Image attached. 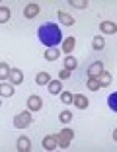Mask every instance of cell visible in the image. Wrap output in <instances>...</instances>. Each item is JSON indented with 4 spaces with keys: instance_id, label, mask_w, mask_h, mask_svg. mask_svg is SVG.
I'll return each mask as SVG.
<instances>
[{
    "instance_id": "cell-7",
    "label": "cell",
    "mask_w": 117,
    "mask_h": 152,
    "mask_svg": "<svg viewBox=\"0 0 117 152\" xmlns=\"http://www.w3.org/2000/svg\"><path fill=\"white\" fill-rule=\"evenodd\" d=\"M99 29H102V33H105V35H113V33H117V23L102 22V23H99Z\"/></svg>"
},
{
    "instance_id": "cell-27",
    "label": "cell",
    "mask_w": 117,
    "mask_h": 152,
    "mask_svg": "<svg viewBox=\"0 0 117 152\" xmlns=\"http://www.w3.org/2000/svg\"><path fill=\"white\" fill-rule=\"evenodd\" d=\"M72 99H74V96H72L70 92H61V102L63 103H70Z\"/></svg>"
},
{
    "instance_id": "cell-3",
    "label": "cell",
    "mask_w": 117,
    "mask_h": 152,
    "mask_svg": "<svg viewBox=\"0 0 117 152\" xmlns=\"http://www.w3.org/2000/svg\"><path fill=\"white\" fill-rule=\"evenodd\" d=\"M31 113L29 111H23V113H18V115L14 117V127L16 129H26V127L31 125Z\"/></svg>"
},
{
    "instance_id": "cell-10",
    "label": "cell",
    "mask_w": 117,
    "mask_h": 152,
    "mask_svg": "<svg viewBox=\"0 0 117 152\" xmlns=\"http://www.w3.org/2000/svg\"><path fill=\"white\" fill-rule=\"evenodd\" d=\"M39 14V4H27L26 10H23V16H26L27 20H33Z\"/></svg>"
},
{
    "instance_id": "cell-4",
    "label": "cell",
    "mask_w": 117,
    "mask_h": 152,
    "mask_svg": "<svg viewBox=\"0 0 117 152\" xmlns=\"http://www.w3.org/2000/svg\"><path fill=\"white\" fill-rule=\"evenodd\" d=\"M41 107H43V99L39 96H29L27 98V109L29 111H39Z\"/></svg>"
},
{
    "instance_id": "cell-18",
    "label": "cell",
    "mask_w": 117,
    "mask_h": 152,
    "mask_svg": "<svg viewBox=\"0 0 117 152\" xmlns=\"http://www.w3.org/2000/svg\"><path fill=\"white\" fill-rule=\"evenodd\" d=\"M74 47H76V39H74L72 35L67 37V39H64V43H63V51H64V53H70Z\"/></svg>"
},
{
    "instance_id": "cell-11",
    "label": "cell",
    "mask_w": 117,
    "mask_h": 152,
    "mask_svg": "<svg viewBox=\"0 0 117 152\" xmlns=\"http://www.w3.org/2000/svg\"><path fill=\"white\" fill-rule=\"evenodd\" d=\"M49 82H51L49 72H37L35 74V84L37 86H49Z\"/></svg>"
},
{
    "instance_id": "cell-25",
    "label": "cell",
    "mask_w": 117,
    "mask_h": 152,
    "mask_svg": "<svg viewBox=\"0 0 117 152\" xmlns=\"http://www.w3.org/2000/svg\"><path fill=\"white\" fill-rule=\"evenodd\" d=\"M72 8H88V0H70Z\"/></svg>"
},
{
    "instance_id": "cell-12",
    "label": "cell",
    "mask_w": 117,
    "mask_h": 152,
    "mask_svg": "<svg viewBox=\"0 0 117 152\" xmlns=\"http://www.w3.org/2000/svg\"><path fill=\"white\" fill-rule=\"evenodd\" d=\"M16 148H18L20 152H27L29 148H31V140L27 139V137H20V139H18V144H16Z\"/></svg>"
},
{
    "instance_id": "cell-28",
    "label": "cell",
    "mask_w": 117,
    "mask_h": 152,
    "mask_svg": "<svg viewBox=\"0 0 117 152\" xmlns=\"http://www.w3.org/2000/svg\"><path fill=\"white\" fill-rule=\"evenodd\" d=\"M70 72L72 70H68V68H63V70L58 72V80H67V78H70Z\"/></svg>"
},
{
    "instance_id": "cell-2",
    "label": "cell",
    "mask_w": 117,
    "mask_h": 152,
    "mask_svg": "<svg viewBox=\"0 0 117 152\" xmlns=\"http://www.w3.org/2000/svg\"><path fill=\"white\" fill-rule=\"evenodd\" d=\"M57 137H58V148H68L70 146V140L74 139V131L64 127L61 133H57Z\"/></svg>"
},
{
    "instance_id": "cell-9",
    "label": "cell",
    "mask_w": 117,
    "mask_h": 152,
    "mask_svg": "<svg viewBox=\"0 0 117 152\" xmlns=\"http://www.w3.org/2000/svg\"><path fill=\"white\" fill-rule=\"evenodd\" d=\"M8 80L12 82V84H22V82H23V72L20 70V68H12Z\"/></svg>"
},
{
    "instance_id": "cell-23",
    "label": "cell",
    "mask_w": 117,
    "mask_h": 152,
    "mask_svg": "<svg viewBox=\"0 0 117 152\" xmlns=\"http://www.w3.org/2000/svg\"><path fill=\"white\" fill-rule=\"evenodd\" d=\"M107 105H109V109H111V111L117 113V92H113V94L107 96Z\"/></svg>"
},
{
    "instance_id": "cell-13",
    "label": "cell",
    "mask_w": 117,
    "mask_h": 152,
    "mask_svg": "<svg viewBox=\"0 0 117 152\" xmlns=\"http://www.w3.org/2000/svg\"><path fill=\"white\" fill-rule=\"evenodd\" d=\"M57 16H58V22L63 23V26H72V23H74V18H72L70 14L63 12V10H58V12H57Z\"/></svg>"
},
{
    "instance_id": "cell-15",
    "label": "cell",
    "mask_w": 117,
    "mask_h": 152,
    "mask_svg": "<svg viewBox=\"0 0 117 152\" xmlns=\"http://www.w3.org/2000/svg\"><path fill=\"white\" fill-rule=\"evenodd\" d=\"M86 86H88V90H92V92L102 90V84H99V78H98V76H90V78H88V82H86Z\"/></svg>"
},
{
    "instance_id": "cell-8",
    "label": "cell",
    "mask_w": 117,
    "mask_h": 152,
    "mask_svg": "<svg viewBox=\"0 0 117 152\" xmlns=\"http://www.w3.org/2000/svg\"><path fill=\"white\" fill-rule=\"evenodd\" d=\"M104 72V64H102V61H96V63H92L90 66H88V76H99Z\"/></svg>"
},
{
    "instance_id": "cell-1",
    "label": "cell",
    "mask_w": 117,
    "mask_h": 152,
    "mask_svg": "<svg viewBox=\"0 0 117 152\" xmlns=\"http://www.w3.org/2000/svg\"><path fill=\"white\" fill-rule=\"evenodd\" d=\"M37 37H39V41L43 45H47V49H49V47H55V45L61 43L63 33H61V27H58L57 23L45 22L43 26H39V29H37Z\"/></svg>"
},
{
    "instance_id": "cell-26",
    "label": "cell",
    "mask_w": 117,
    "mask_h": 152,
    "mask_svg": "<svg viewBox=\"0 0 117 152\" xmlns=\"http://www.w3.org/2000/svg\"><path fill=\"white\" fill-rule=\"evenodd\" d=\"M58 119H61V123H70L72 121V113L67 109V111H63L61 115H58Z\"/></svg>"
},
{
    "instance_id": "cell-6",
    "label": "cell",
    "mask_w": 117,
    "mask_h": 152,
    "mask_svg": "<svg viewBox=\"0 0 117 152\" xmlns=\"http://www.w3.org/2000/svg\"><path fill=\"white\" fill-rule=\"evenodd\" d=\"M72 103H74V107H78V109H86L90 105V102H88V98H86L84 94H76L74 99H72Z\"/></svg>"
},
{
    "instance_id": "cell-22",
    "label": "cell",
    "mask_w": 117,
    "mask_h": 152,
    "mask_svg": "<svg viewBox=\"0 0 117 152\" xmlns=\"http://www.w3.org/2000/svg\"><path fill=\"white\" fill-rule=\"evenodd\" d=\"M78 66V61L72 55H68L67 58H64V68H68V70H74V68Z\"/></svg>"
},
{
    "instance_id": "cell-29",
    "label": "cell",
    "mask_w": 117,
    "mask_h": 152,
    "mask_svg": "<svg viewBox=\"0 0 117 152\" xmlns=\"http://www.w3.org/2000/svg\"><path fill=\"white\" fill-rule=\"evenodd\" d=\"M113 140H115V142H117V129L113 131Z\"/></svg>"
},
{
    "instance_id": "cell-14",
    "label": "cell",
    "mask_w": 117,
    "mask_h": 152,
    "mask_svg": "<svg viewBox=\"0 0 117 152\" xmlns=\"http://www.w3.org/2000/svg\"><path fill=\"white\" fill-rule=\"evenodd\" d=\"M63 92V80H51L49 82V94L57 96Z\"/></svg>"
},
{
    "instance_id": "cell-16",
    "label": "cell",
    "mask_w": 117,
    "mask_h": 152,
    "mask_svg": "<svg viewBox=\"0 0 117 152\" xmlns=\"http://www.w3.org/2000/svg\"><path fill=\"white\" fill-rule=\"evenodd\" d=\"M0 94L4 96V98H12V96H14V84H6V82H2V84H0Z\"/></svg>"
},
{
    "instance_id": "cell-24",
    "label": "cell",
    "mask_w": 117,
    "mask_h": 152,
    "mask_svg": "<svg viewBox=\"0 0 117 152\" xmlns=\"http://www.w3.org/2000/svg\"><path fill=\"white\" fill-rule=\"evenodd\" d=\"M8 20H10V10L6 8V6H2V8H0V22L6 23Z\"/></svg>"
},
{
    "instance_id": "cell-20",
    "label": "cell",
    "mask_w": 117,
    "mask_h": 152,
    "mask_svg": "<svg viewBox=\"0 0 117 152\" xmlns=\"http://www.w3.org/2000/svg\"><path fill=\"white\" fill-rule=\"evenodd\" d=\"M92 47H94V51H102L105 47V41L102 35H96L94 39H92Z\"/></svg>"
},
{
    "instance_id": "cell-19",
    "label": "cell",
    "mask_w": 117,
    "mask_h": 152,
    "mask_svg": "<svg viewBox=\"0 0 117 152\" xmlns=\"http://www.w3.org/2000/svg\"><path fill=\"white\" fill-rule=\"evenodd\" d=\"M58 55H61V51H58L57 47H49V49L45 51V58L47 61H57Z\"/></svg>"
},
{
    "instance_id": "cell-21",
    "label": "cell",
    "mask_w": 117,
    "mask_h": 152,
    "mask_svg": "<svg viewBox=\"0 0 117 152\" xmlns=\"http://www.w3.org/2000/svg\"><path fill=\"white\" fill-rule=\"evenodd\" d=\"M10 70L12 68H8V63H0V78H2V82H6V78H10Z\"/></svg>"
},
{
    "instance_id": "cell-17",
    "label": "cell",
    "mask_w": 117,
    "mask_h": 152,
    "mask_svg": "<svg viewBox=\"0 0 117 152\" xmlns=\"http://www.w3.org/2000/svg\"><path fill=\"white\" fill-rule=\"evenodd\" d=\"M98 78H99V84H102V88H107V86L111 84V80H113V78H111V74H109L107 70H104L102 74L98 76Z\"/></svg>"
},
{
    "instance_id": "cell-5",
    "label": "cell",
    "mask_w": 117,
    "mask_h": 152,
    "mask_svg": "<svg viewBox=\"0 0 117 152\" xmlns=\"http://www.w3.org/2000/svg\"><path fill=\"white\" fill-rule=\"evenodd\" d=\"M58 146V137L57 134H47L45 139H43V148L45 150H55Z\"/></svg>"
}]
</instances>
